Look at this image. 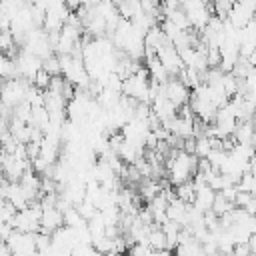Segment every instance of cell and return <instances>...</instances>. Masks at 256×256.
Instances as JSON below:
<instances>
[{"instance_id": "1", "label": "cell", "mask_w": 256, "mask_h": 256, "mask_svg": "<svg viewBox=\"0 0 256 256\" xmlns=\"http://www.w3.org/2000/svg\"><path fill=\"white\" fill-rule=\"evenodd\" d=\"M196 170H198V158L194 154L180 150V148L176 152H172L168 162H166V176L170 178V182L174 186L192 180Z\"/></svg>"}, {"instance_id": "2", "label": "cell", "mask_w": 256, "mask_h": 256, "mask_svg": "<svg viewBox=\"0 0 256 256\" xmlns=\"http://www.w3.org/2000/svg\"><path fill=\"white\" fill-rule=\"evenodd\" d=\"M148 70L138 68L134 74L122 80V96H128L136 102H146L150 104V80H148Z\"/></svg>"}, {"instance_id": "3", "label": "cell", "mask_w": 256, "mask_h": 256, "mask_svg": "<svg viewBox=\"0 0 256 256\" xmlns=\"http://www.w3.org/2000/svg\"><path fill=\"white\" fill-rule=\"evenodd\" d=\"M30 86H32V82H28V80H24V78H18V76L2 80V84H0V102H2L6 108L14 110L20 102L26 100Z\"/></svg>"}, {"instance_id": "4", "label": "cell", "mask_w": 256, "mask_h": 256, "mask_svg": "<svg viewBox=\"0 0 256 256\" xmlns=\"http://www.w3.org/2000/svg\"><path fill=\"white\" fill-rule=\"evenodd\" d=\"M12 62H14L16 76H18V78H24V80H28V82H32L34 76H36V72L42 68V60H40L38 56H34L32 52L24 50V48L16 52V56L12 58Z\"/></svg>"}, {"instance_id": "5", "label": "cell", "mask_w": 256, "mask_h": 256, "mask_svg": "<svg viewBox=\"0 0 256 256\" xmlns=\"http://www.w3.org/2000/svg\"><path fill=\"white\" fill-rule=\"evenodd\" d=\"M4 242L16 256H36V232L12 230Z\"/></svg>"}, {"instance_id": "6", "label": "cell", "mask_w": 256, "mask_h": 256, "mask_svg": "<svg viewBox=\"0 0 256 256\" xmlns=\"http://www.w3.org/2000/svg\"><path fill=\"white\" fill-rule=\"evenodd\" d=\"M156 58L160 60V64L166 68V72L170 74V76H180V72L184 70V62H182V58H180V52H178V48L168 40V42H164L158 50H156Z\"/></svg>"}, {"instance_id": "7", "label": "cell", "mask_w": 256, "mask_h": 256, "mask_svg": "<svg viewBox=\"0 0 256 256\" xmlns=\"http://www.w3.org/2000/svg\"><path fill=\"white\" fill-rule=\"evenodd\" d=\"M160 88H162L164 96H166L176 108L188 104V100H190V88H188L180 78H176V76H170L164 84H160Z\"/></svg>"}, {"instance_id": "8", "label": "cell", "mask_w": 256, "mask_h": 256, "mask_svg": "<svg viewBox=\"0 0 256 256\" xmlns=\"http://www.w3.org/2000/svg\"><path fill=\"white\" fill-rule=\"evenodd\" d=\"M254 12H256V6L250 0H238L232 4V10L226 20L236 28H244L254 18Z\"/></svg>"}, {"instance_id": "9", "label": "cell", "mask_w": 256, "mask_h": 256, "mask_svg": "<svg viewBox=\"0 0 256 256\" xmlns=\"http://www.w3.org/2000/svg\"><path fill=\"white\" fill-rule=\"evenodd\" d=\"M42 206V204H40ZM64 226V212L58 206H42V216H40V230L46 234H52Z\"/></svg>"}, {"instance_id": "10", "label": "cell", "mask_w": 256, "mask_h": 256, "mask_svg": "<svg viewBox=\"0 0 256 256\" xmlns=\"http://www.w3.org/2000/svg\"><path fill=\"white\" fill-rule=\"evenodd\" d=\"M194 188H196V196H194V200H192V206L194 208H198L200 212H210L212 210V204H214V198H216V192L208 186V184H200V186H196L194 184Z\"/></svg>"}, {"instance_id": "11", "label": "cell", "mask_w": 256, "mask_h": 256, "mask_svg": "<svg viewBox=\"0 0 256 256\" xmlns=\"http://www.w3.org/2000/svg\"><path fill=\"white\" fill-rule=\"evenodd\" d=\"M116 8L120 12V18H124V20H132V18H136L142 12L140 0H122Z\"/></svg>"}, {"instance_id": "12", "label": "cell", "mask_w": 256, "mask_h": 256, "mask_svg": "<svg viewBox=\"0 0 256 256\" xmlns=\"http://www.w3.org/2000/svg\"><path fill=\"white\" fill-rule=\"evenodd\" d=\"M174 196H176V198H180V200H182V202H186V204H192V200H194V196H196L194 182H192V180H188V182L178 184V186H176Z\"/></svg>"}, {"instance_id": "13", "label": "cell", "mask_w": 256, "mask_h": 256, "mask_svg": "<svg viewBox=\"0 0 256 256\" xmlns=\"http://www.w3.org/2000/svg\"><path fill=\"white\" fill-rule=\"evenodd\" d=\"M148 246L152 250H164L166 248V236L160 226H152L148 232Z\"/></svg>"}, {"instance_id": "14", "label": "cell", "mask_w": 256, "mask_h": 256, "mask_svg": "<svg viewBox=\"0 0 256 256\" xmlns=\"http://www.w3.org/2000/svg\"><path fill=\"white\" fill-rule=\"evenodd\" d=\"M210 148H212V138L208 134L194 138V156L196 158H206V154L210 152Z\"/></svg>"}, {"instance_id": "15", "label": "cell", "mask_w": 256, "mask_h": 256, "mask_svg": "<svg viewBox=\"0 0 256 256\" xmlns=\"http://www.w3.org/2000/svg\"><path fill=\"white\" fill-rule=\"evenodd\" d=\"M42 68L50 76H60V58H58V54H50L48 58H44L42 60Z\"/></svg>"}, {"instance_id": "16", "label": "cell", "mask_w": 256, "mask_h": 256, "mask_svg": "<svg viewBox=\"0 0 256 256\" xmlns=\"http://www.w3.org/2000/svg\"><path fill=\"white\" fill-rule=\"evenodd\" d=\"M50 80H52V76H50L44 68H40V70L36 72L34 80H32V86H36L38 90H46V88L50 86Z\"/></svg>"}, {"instance_id": "17", "label": "cell", "mask_w": 256, "mask_h": 256, "mask_svg": "<svg viewBox=\"0 0 256 256\" xmlns=\"http://www.w3.org/2000/svg\"><path fill=\"white\" fill-rule=\"evenodd\" d=\"M152 248L148 244H132L128 248V256H150Z\"/></svg>"}, {"instance_id": "18", "label": "cell", "mask_w": 256, "mask_h": 256, "mask_svg": "<svg viewBox=\"0 0 256 256\" xmlns=\"http://www.w3.org/2000/svg\"><path fill=\"white\" fill-rule=\"evenodd\" d=\"M230 256H252V250L248 246V242H238L232 246V254Z\"/></svg>"}, {"instance_id": "19", "label": "cell", "mask_w": 256, "mask_h": 256, "mask_svg": "<svg viewBox=\"0 0 256 256\" xmlns=\"http://www.w3.org/2000/svg\"><path fill=\"white\" fill-rule=\"evenodd\" d=\"M64 2H66V6H68L70 10H78L86 0H64Z\"/></svg>"}, {"instance_id": "20", "label": "cell", "mask_w": 256, "mask_h": 256, "mask_svg": "<svg viewBox=\"0 0 256 256\" xmlns=\"http://www.w3.org/2000/svg\"><path fill=\"white\" fill-rule=\"evenodd\" d=\"M150 256H176L172 250H168V248H164V250H152V254Z\"/></svg>"}, {"instance_id": "21", "label": "cell", "mask_w": 256, "mask_h": 256, "mask_svg": "<svg viewBox=\"0 0 256 256\" xmlns=\"http://www.w3.org/2000/svg\"><path fill=\"white\" fill-rule=\"evenodd\" d=\"M254 158H256V154H254Z\"/></svg>"}]
</instances>
